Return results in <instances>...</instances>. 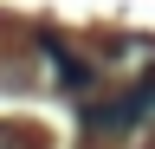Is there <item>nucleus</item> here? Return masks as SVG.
Listing matches in <instances>:
<instances>
[{
  "label": "nucleus",
  "instance_id": "1",
  "mask_svg": "<svg viewBox=\"0 0 155 149\" xmlns=\"http://www.w3.org/2000/svg\"><path fill=\"white\" fill-rule=\"evenodd\" d=\"M142 117H155V78H136L129 91H110V97H84V104H78V123H84L91 136L136 130Z\"/></svg>",
  "mask_w": 155,
  "mask_h": 149
},
{
  "label": "nucleus",
  "instance_id": "2",
  "mask_svg": "<svg viewBox=\"0 0 155 149\" xmlns=\"http://www.w3.org/2000/svg\"><path fill=\"white\" fill-rule=\"evenodd\" d=\"M0 149H45V136L26 123H0Z\"/></svg>",
  "mask_w": 155,
  "mask_h": 149
},
{
  "label": "nucleus",
  "instance_id": "3",
  "mask_svg": "<svg viewBox=\"0 0 155 149\" xmlns=\"http://www.w3.org/2000/svg\"><path fill=\"white\" fill-rule=\"evenodd\" d=\"M149 149H155V143H149Z\"/></svg>",
  "mask_w": 155,
  "mask_h": 149
}]
</instances>
